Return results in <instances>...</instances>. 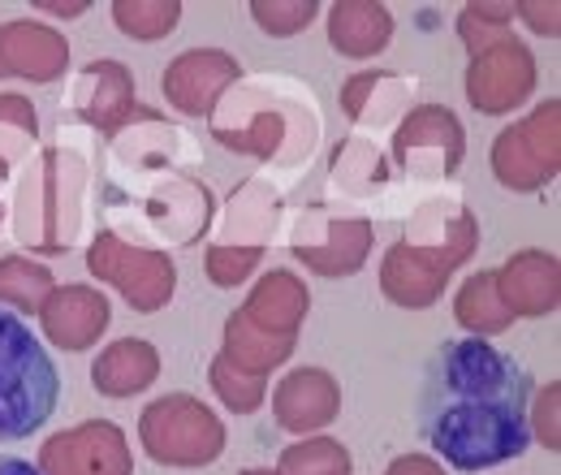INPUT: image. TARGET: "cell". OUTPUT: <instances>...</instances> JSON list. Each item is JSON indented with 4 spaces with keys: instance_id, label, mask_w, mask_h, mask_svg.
<instances>
[{
    "instance_id": "8",
    "label": "cell",
    "mask_w": 561,
    "mask_h": 475,
    "mask_svg": "<svg viewBox=\"0 0 561 475\" xmlns=\"http://www.w3.org/2000/svg\"><path fill=\"white\" fill-rule=\"evenodd\" d=\"M117 13V22H122V31L126 35H139V39H156V35H169L173 31V22H178V4H156V9H147V4H117L113 9Z\"/></svg>"
},
{
    "instance_id": "11",
    "label": "cell",
    "mask_w": 561,
    "mask_h": 475,
    "mask_svg": "<svg viewBox=\"0 0 561 475\" xmlns=\"http://www.w3.org/2000/svg\"><path fill=\"white\" fill-rule=\"evenodd\" d=\"M0 475H44L35 463L26 459H13V454H0Z\"/></svg>"
},
{
    "instance_id": "6",
    "label": "cell",
    "mask_w": 561,
    "mask_h": 475,
    "mask_svg": "<svg viewBox=\"0 0 561 475\" xmlns=\"http://www.w3.org/2000/svg\"><path fill=\"white\" fill-rule=\"evenodd\" d=\"M501 281H523V285H527V294L514 303V312L540 316V312H553V307H558V260H553V256H540L536 276H527L523 256H518V260H510V264H505Z\"/></svg>"
},
{
    "instance_id": "1",
    "label": "cell",
    "mask_w": 561,
    "mask_h": 475,
    "mask_svg": "<svg viewBox=\"0 0 561 475\" xmlns=\"http://www.w3.org/2000/svg\"><path fill=\"white\" fill-rule=\"evenodd\" d=\"M415 423L449 467H501L531 445V372L492 341H445L423 363Z\"/></svg>"
},
{
    "instance_id": "2",
    "label": "cell",
    "mask_w": 561,
    "mask_h": 475,
    "mask_svg": "<svg viewBox=\"0 0 561 475\" xmlns=\"http://www.w3.org/2000/svg\"><path fill=\"white\" fill-rule=\"evenodd\" d=\"M61 398V372L31 325L0 312V441H26L39 432Z\"/></svg>"
},
{
    "instance_id": "12",
    "label": "cell",
    "mask_w": 561,
    "mask_h": 475,
    "mask_svg": "<svg viewBox=\"0 0 561 475\" xmlns=\"http://www.w3.org/2000/svg\"><path fill=\"white\" fill-rule=\"evenodd\" d=\"M247 475H273V472H247Z\"/></svg>"
},
{
    "instance_id": "9",
    "label": "cell",
    "mask_w": 561,
    "mask_h": 475,
    "mask_svg": "<svg viewBox=\"0 0 561 475\" xmlns=\"http://www.w3.org/2000/svg\"><path fill=\"white\" fill-rule=\"evenodd\" d=\"M9 272H31V281H44V276H48V269H39V264H22V260H4V264H0V298H9V290H4V276H9ZM13 303H18L22 312H35V307H39V298H35L31 290H22V285L13 290Z\"/></svg>"
},
{
    "instance_id": "10",
    "label": "cell",
    "mask_w": 561,
    "mask_h": 475,
    "mask_svg": "<svg viewBox=\"0 0 561 475\" xmlns=\"http://www.w3.org/2000/svg\"><path fill=\"white\" fill-rule=\"evenodd\" d=\"M389 475H440V472H436L427 459H415V454H411V459H398V463L389 467Z\"/></svg>"
},
{
    "instance_id": "5",
    "label": "cell",
    "mask_w": 561,
    "mask_h": 475,
    "mask_svg": "<svg viewBox=\"0 0 561 475\" xmlns=\"http://www.w3.org/2000/svg\"><path fill=\"white\" fill-rule=\"evenodd\" d=\"M156 372H160V359L147 341H122L95 359L91 381L104 394H135V389H147L156 381Z\"/></svg>"
},
{
    "instance_id": "7",
    "label": "cell",
    "mask_w": 561,
    "mask_h": 475,
    "mask_svg": "<svg viewBox=\"0 0 561 475\" xmlns=\"http://www.w3.org/2000/svg\"><path fill=\"white\" fill-rule=\"evenodd\" d=\"M311 472V475H346L351 472V454L337 450L333 441H311L285 454V472Z\"/></svg>"
},
{
    "instance_id": "3",
    "label": "cell",
    "mask_w": 561,
    "mask_h": 475,
    "mask_svg": "<svg viewBox=\"0 0 561 475\" xmlns=\"http://www.w3.org/2000/svg\"><path fill=\"white\" fill-rule=\"evenodd\" d=\"M104 454H126L122 450V428L117 423H82L73 432H61L44 445V467L53 475H126L117 467H104Z\"/></svg>"
},
{
    "instance_id": "4",
    "label": "cell",
    "mask_w": 561,
    "mask_h": 475,
    "mask_svg": "<svg viewBox=\"0 0 561 475\" xmlns=\"http://www.w3.org/2000/svg\"><path fill=\"white\" fill-rule=\"evenodd\" d=\"M44 325H48V338L66 350H82L104 333L108 325V298L95 294V290H57L48 303H44Z\"/></svg>"
}]
</instances>
